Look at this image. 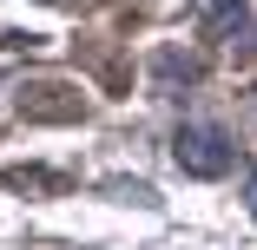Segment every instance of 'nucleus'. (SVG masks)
<instances>
[{
  "label": "nucleus",
  "instance_id": "2",
  "mask_svg": "<svg viewBox=\"0 0 257 250\" xmlns=\"http://www.w3.org/2000/svg\"><path fill=\"white\" fill-rule=\"evenodd\" d=\"M250 217H257V171H250Z\"/></svg>",
  "mask_w": 257,
  "mask_h": 250
},
{
  "label": "nucleus",
  "instance_id": "1",
  "mask_svg": "<svg viewBox=\"0 0 257 250\" xmlns=\"http://www.w3.org/2000/svg\"><path fill=\"white\" fill-rule=\"evenodd\" d=\"M172 158H178V171H191V178H224L231 158H237V145H231V132H218V125H185L178 145H172Z\"/></svg>",
  "mask_w": 257,
  "mask_h": 250
}]
</instances>
